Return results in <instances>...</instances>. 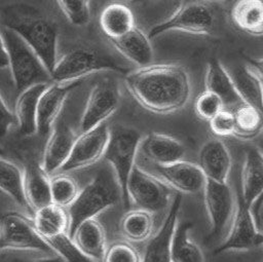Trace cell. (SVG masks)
I'll return each mask as SVG.
<instances>
[{"label":"cell","mask_w":263,"mask_h":262,"mask_svg":"<svg viewBox=\"0 0 263 262\" xmlns=\"http://www.w3.org/2000/svg\"><path fill=\"white\" fill-rule=\"evenodd\" d=\"M225 105L222 99L215 92L206 89L197 97L194 105L196 115L209 121L222 111Z\"/></svg>","instance_id":"8d00e7d4"},{"label":"cell","mask_w":263,"mask_h":262,"mask_svg":"<svg viewBox=\"0 0 263 262\" xmlns=\"http://www.w3.org/2000/svg\"><path fill=\"white\" fill-rule=\"evenodd\" d=\"M141 134L129 126L115 124L110 126V136L104 159L113 169L119 182L122 202L124 208L130 205L127 193V184L134 167L137 165L136 159L140 152L142 142Z\"/></svg>","instance_id":"5b68a950"},{"label":"cell","mask_w":263,"mask_h":262,"mask_svg":"<svg viewBox=\"0 0 263 262\" xmlns=\"http://www.w3.org/2000/svg\"><path fill=\"white\" fill-rule=\"evenodd\" d=\"M31 262H65L59 255L54 254V255H45L42 258L33 260Z\"/></svg>","instance_id":"b9f144b4"},{"label":"cell","mask_w":263,"mask_h":262,"mask_svg":"<svg viewBox=\"0 0 263 262\" xmlns=\"http://www.w3.org/2000/svg\"><path fill=\"white\" fill-rule=\"evenodd\" d=\"M0 187L21 208L31 211L26 196L25 172L4 157L0 160Z\"/></svg>","instance_id":"f546056e"},{"label":"cell","mask_w":263,"mask_h":262,"mask_svg":"<svg viewBox=\"0 0 263 262\" xmlns=\"http://www.w3.org/2000/svg\"><path fill=\"white\" fill-rule=\"evenodd\" d=\"M17 124V118L14 112L7 107L4 98H0V136L3 139L12 126Z\"/></svg>","instance_id":"ab89813d"},{"label":"cell","mask_w":263,"mask_h":262,"mask_svg":"<svg viewBox=\"0 0 263 262\" xmlns=\"http://www.w3.org/2000/svg\"><path fill=\"white\" fill-rule=\"evenodd\" d=\"M227 70L242 103L263 114V88L256 72L250 66H238Z\"/></svg>","instance_id":"484cf974"},{"label":"cell","mask_w":263,"mask_h":262,"mask_svg":"<svg viewBox=\"0 0 263 262\" xmlns=\"http://www.w3.org/2000/svg\"><path fill=\"white\" fill-rule=\"evenodd\" d=\"M77 136L69 124L63 120L55 122L43 151L41 165L46 173L51 175L61 171L70 157Z\"/></svg>","instance_id":"e0dca14e"},{"label":"cell","mask_w":263,"mask_h":262,"mask_svg":"<svg viewBox=\"0 0 263 262\" xmlns=\"http://www.w3.org/2000/svg\"><path fill=\"white\" fill-rule=\"evenodd\" d=\"M217 1H230V0H217Z\"/></svg>","instance_id":"7dc6e473"},{"label":"cell","mask_w":263,"mask_h":262,"mask_svg":"<svg viewBox=\"0 0 263 262\" xmlns=\"http://www.w3.org/2000/svg\"><path fill=\"white\" fill-rule=\"evenodd\" d=\"M263 207V194L261 195V197L256 201V203L252 207V212L254 214V216H258L259 215V212L260 210L262 209Z\"/></svg>","instance_id":"ee69618b"},{"label":"cell","mask_w":263,"mask_h":262,"mask_svg":"<svg viewBox=\"0 0 263 262\" xmlns=\"http://www.w3.org/2000/svg\"><path fill=\"white\" fill-rule=\"evenodd\" d=\"M120 199L122 200L121 188L113 169H100L67 209L70 236L82 222L96 218L100 213L117 204Z\"/></svg>","instance_id":"3957f363"},{"label":"cell","mask_w":263,"mask_h":262,"mask_svg":"<svg viewBox=\"0 0 263 262\" xmlns=\"http://www.w3.org/2000/svg\"><path fill=\"white\" fill-rule=\"evenodd\" d=\"M120 102L119 88L111 79H103L91 87L79 123L80 133L104 122L117 110Z\"/></svg>","instance_id":"30bf717a"},{"label":"cell","mask_w":263,"mask_h":262,"mask_svg":"<svg viewBox=\"0 0 263 262\" xmlns=\"http://www.w3.org/2000/svg\"><path fill=\"white\" fill-rule=\"evenodd\" d=\"M48 84L46 82L36 83L20 91L15 102L14 113L17 118L20 132L24 136H31L38 133L37 113L39 100Z\"/></svg>","instance_id":"44dd1931"},{"label":"cell","mask_w":263,"mask_h":262,"mask_svg":"<svg viewBox=\"0 0 263 262\" xmlns=\"http://www.w3.org/2000/svg\"><path fill=\"white\" fill-rule=\"evenodd\" d=\"M259 234L252 209L239 198L229 232L224 241L215 250V254L257 248L259 247Z\"/></svg>","instance_id":"5bb4252c"},{"label":"cell","mask_w":263,"mask_h":262,"mask_svg":"<svg viewBox=\"0 0 263 262\" xmlns=\"http://www.w3.org/2000/svg\"><path fill=\"white\" fill-rule=\"evenodd\" d=\"M258 241H259V246H263V232H261V231H260V234H259Z\"/></svg>","instance_id":"f6af8a7d"},{"label":"cell","mask_w":263,"mask_h":262,"mask_svg":"<svg viewBox=\"0 0 263 262\" xmlns=\"http://www.w3.org/2000/svg\"><path fill=\"white\" fill-rule=\"evenodd\" d=\"M119 1H121V0H119Z\"/></svg>","instance_id":"c3c4849f"},{"label":"cell","mask_w":263,"mask_h":262,"mask_svg":"<svg viewBox=\"0 0 263 262\" xmlns=\"http://www.w3.org/2000/svg\"><path fill=\"white\" fill-rule=\"evenodd\" d=\"M234 116V135L236 137L243 140H251L263 132V114L256 108L241 104L235 110Z\"/></svg>","instance_id":"d6a6232c"},{"label":"cell","mask_w":263,"mask_h":262,"mask_svg":"<svg viewBox=\"0 0 263 262\" xmlns=\"http://www.w3.org/2000/svg\"><path fill=\"white\" fill-rule=\"evenodd\" d=\"M231 20L239 30L263 36V0H236L231 8Z\"/></svg>","instance_id":"83f0119b"},{"label":"cell","mask_w":263,"mask_h":262,"mask_svg":"<svg viewBox=\"0 0 263 262\" xmlns=\"http://www.w3.org/2000/svg\"><path fill=\"white\" fill-rule=\"evenodd\" d=\"M0 248L2 251H32L54 255L48 241L37 231L33 219L18 212H6L1 218Z\"/></svg>","instance_id":"52a82bcc"},{"label":"cell","mask_w":263,"mask_h":262,"mask_svg":"<svg viewBox=\"0 0 263 262\" xmlns=\"http://www.w3.org/2000/svg\"><path fill=\"white\" fill-rule=\"evenodd\" d=\"M102 262H142V257L132 245L116 241L107 248Z\"/></svg>","instance_id":"74e56055"},{"label":"cell","mask_w":263,"mask_h":262,"mask_svg":"<svg viewBox=\"0 0 263 262\" xmlns=\"http://www.w3.org/2000/svg\"><path fill=\"white\" fill-rule=\"evenodd\" d=\"M152 164V169L148 172L160 179L171 189L189 194L203 191L206 178L199 164L185 160L164 165Z\"/></svg>","instance_id":"4fadbf2b"},{"label":"cell","mask_w":263,"mask_h":262,"mask_svg":"<svg viewBox=\"0 0 263 262\" xmlns=\"http://www.w3.org/2000/svg\"><path fill=\"white\" fill-rule=\"evenodd\" d=\"M241 200L251 209L263 194V154L257 148L246 151L240 175Z\"/></svg>","instance_id":"ffe728a7"},{"label":"cell","mask_w":263,"mask_h":262,"mask_svg":"<svg viewBox=\"0 0 263 262\" xmlns=\"http://www.w3.org/2000/svg\"><path fill=\"white\" fill-rule=\"evenodd\" d=\"M1 42L8 51L10 73L18 91L36 83H50V72L35 50L18 34L3 27Z\"/></svg>","instance_id":"277c9868"},{"label":"cell","mask_w":263,"mask_h":262,"mask_svg":"<svg viewBox=\"0 0 263 262\" xmlns=\"http://www.w3.org/2000/svg\"><path fill=\"white\" fill-rule=\"evenodd\" d=\"M50 190L52 203L65 209L74 202L80 192L77 182L63 173L51 178Z\"/></svg>","instance_id":"836d02e7"},{"label":"cell","mask_w":263,"mask_h":262,"mask_svg":"<svg viewBox=\"0 0 263 262\" xmlns=\"http://www.w3.org/2000/svg\"><path fill=\"white\" fill-rule=\"evenodd\" d=\"M100 25L110 40L122 37L136 27L132 10L120 2L111 3L103 9Z\"/></svg>","instance_id":"4316f807"},{"label":"cell","mask_w":263,"mask_h":262,"mask_svg":"<svg viewBox=\"0 0 263 262\" xmlns=\"http://www.w3.org/2000/svg\"><path fill=\"white\" fill-rule=\"evenodd\" d=\"M120 228L128 240L135 242L145 241L151 237L153 232V214L141 209L129 211L122 218Z\"/></svg>","instance_id":"1f68e13d"},{"label":"cell","mask_w":263,"mask_h":262,"mask_svg":"<svg viewBox=\"0 0 263 262\" xmlns=\"http://www.w3.org/2000/svg\"><path fill=\"white\" fill-rule=\"evenodd\" d=\"M69 22L75 26L85 25L90 17L89 0H57Z\"/></svg>","instance_id":"d590c367"},{"label":"cell","mask_w":263,"mask_h":262,"mask_svg":"<svg viewBox=\"0 0 263 262\" xmlns=\"http://www.w3.org/2000/svg\"><path fill=\"white\" fill-rule=\"evenodd\" d=\"M140 150L155 164H171L183 160L185 155L184 145L176 138L152 132L142 139Z\"/></svg>","instance_id":"ac0fdd59"},{"label":"cell","mask_w":263,"mask_h":262,"mask_svg":"<svg viewBox=\"0 0 263 262\" xmlns=\"http://www.w3.org/2000/svg\"><path fill=\"white\" fill-rule=\"evenodd\" d=\"M203 196L210 220V237L216 238L231 225L236 211L234 196L227 182L208 179Z\"/></svg>","instance_id":"8fae6325"},{"label":"cell","mask_w":263,"mask_h":262,"mask_svg":"<svg viewBox=\"0 0 263 262\" xmlns=\"http://www.w3.org/2000/svg\"><path fill=\"white\" fill-rule=\"evenodd\" d=\"M79 84L80 80L71 82L52 81L48 84L41 95L38 105L37 128L39 135L45 136L51 132L69 93Z\"/></svg>","instance_id":"9a60e30c"},{"label":"cell","mask_w":263,"mask_h":262,"mask_svg":"<svg viewBox=\"0 0 263 262\" xmlns=\"http://www.w3.org/2000/svg\"><path fill=\"white\" fill-rule=\"evenodd\" d=\"M192 223H178L172 240V262H204L198 245L191 238Z\"/></svg>","instance_id":"4dcf8cb0"},{"label":"cell","mask_w":263,"mask_h":262,"mask_svg":"<svg viewBox=\"0 0 263 262\" xmlns=\"http://www.w3.org/2000/svg\"><path fill=\"white\" fill-rule=\"evenodd\" d=\"M110 41L123 57L139 67L151 64L153 59V48L150 42V37L138 27H135L122 37L111 39Z\"/></svg>","instance_id":"7402d4cb"},{"label":"cell","mask_w":263,"mask_h":262,"mask_svg":"<svg viewBox=\"0 0 263 262\" xmlns=\"http://www.w3.org/2000/svg\"><path fill=\"white\" fill-rule=\"evenodd\" d=\"M250 67H251V66H250ZM251 68H252V67H251ZM252 69H253V68H252ZM253 70H254V69H253ZM254 71H255V70H254ZM255 72H256V71H255ZM256 74L258 75V77H259V79H260V82H261V84H262V88H263V76L260 75V74H258L257 72H256Z\"/></svg>","instance_id":"bcb514c9"},{"label":"cell","mask_w":263,"mask_h":262,"mask_svg":"<svg viewBox=\"0 0 263 262\" xmlns=\"http://www.w3.org/2000/svg\"><path fill=\"white\" fill-rule=\"evenodd\" d=\"M127 193L130 203L152 214L163 211L172 202L171 188L138 164L128 180Z\"/></svg>","instance_id":"ba28073f"},{"label":"cell","mask_w":263,"mask_h":262,"mask_svg":"<svg viewBox=\"0 0 263 262\" xmlns=\"http://www.w3.org/2000/svg\"><path fill=\"white\" fill-rule=\"evenodd\" d=\"M2 23L4 28L18 34L35 50L51 74L59 60L57 27L35 8L24 4L4 8Z\"/></svg>","instance_id":"7a4b0ae2"},{"label":"cell","mask_w":263,"mask_h":262,"mask_svg":"<svg viewBox=\"0 0 263 262\" xmlns=\"http://www.w3.org/2000/svg\"><path fill=\"white\" fill-rule=\"evenodd\" d=\"M199 166L208 180L227 182L231 156L225 143L219 139L208 140L199 151Z\"/></svg>","instance_id":"d6986e66"},{"label":"cell","mask_w":263,"mask_h":262,"mask_svg":"<svg viewBox=\"0 0 263 262\" xmlns=\"http://www.w3.org/2000/svg\"><path fill=\"white\" fill-rule=\"evenodd\" d=\"M125 86L146 110L170 114L182 109L191 95V82L184 67L157 64L139 67L124 77Z\"/></svg>","instance_id":"6da1fadb"},{"label":"cell","mask_w":263,"mask_h":262,"mask_svg":"<svg viewBox=\"0 0 263 262\" xmlns=\"http://www.w3.org/2000/svg\"><path fill=\"white\" fill-rule=\"evenodd\" d=\"M49 174L41 164L31 163L25 171L26 196L32 212L52 203Z\"/></svg>","instance_id":"d4e9b609"},{"label":"cell","mask_w":263,"mask_h":262,"mask_svg":"<svg viewBox=\"0 0 263 262\" xmlns=\"http://www.w3.org/2000/svg\"><path fill=\"white\" fill-rule=\"evenodd\" d=\"M0 67L1 69L9 68V55L5 45L1 42V55H0Z\"/></svg>","instance_id":"60d3db41"},{"label":"cell","mask_w":263,"mask_h":262,"mask_svg":"<svg viewBox=\"0 0 263 262\" xmlns=\"http://www.w3.org/2000/svg\"><path fill=\"white\" fill-rule=\"evenodd\" d=\"M205 89L218 95L225 106H239L242 103L227 68L220 61L211 60L205 69Z\"/></svg>","instance_id":"cb8c5ba5"},{"label":"cell","mask_w":263,"mask_h":262,"mask_svg":"<svg viewBox=\"0 0 263 262\" xmlns=\"http://www.w3.org/2000/svg\"><path fill=\"white\" fill-rule=\"evenodd\" d=\"M258 74L263 76V58L251 60V65H250Z\"/></svg>","instance_id":"7bdbcfd3"},{"label":"cell","mask_w":263,"mask_h":262,"mask_svg":"<svg viewBox=\"0 0 263 262\" xmlns=\"http://www.w3.org/2000/svg\"><path fill=\"white\" fill-rule=\"evenodd\" d=\"M102 71L125 73L126 69L97 49L77 47L59 58L50 75L53 82H71Z\"/></svg>","instance_id":"8992f818"},{"label":"cell","mask_w":263,"mask_h":262,"mask_svg":"<svg viewBox=\"0 0 263 262\" xmlns=\"http://www.w3.org/2000/svg\"><path fill=\"white\" fill-rule=\"evenodd\" d=\"M71 237L87 257L97 262L103 261L108 247L104 228L96 218L82 222Z\"/></svg>","instance_id":"603a6c76"},{"label":"cell","mask_w":263,"mask_h":262,"mask_svg":"<svg viewBox=\"0 0 263 262\" xmlns=\"http://www.w3.org/2000/svg\"><path fill=\"white\" fill-rule=\"evenodd\" d=\"M182 197L177 194L168 205L166 217L157 233L149 238L142 262H172V240L178 225Z\"/></svg>","instance_id":"2e32d148"},{"label":"cell","mask_w":263,"mask_h":262,"mask_svg":"<svg viewBox=\"0 0 263 262\" xmlns=\"http://www.w3.org/2000/svg\"><path fill=\"white\" fill-rule=\"evenodd\" d=\"M214 26V13L202 2L191 1L181 4L164 22L154 26L148 36H158L167 31H181L190 34H208Z\"/></svg>","instance_id":"9c48e42d"},{"label":"cell","mask_w":263,"mask_h":262,"mask_svg":"<svg viewBox=\"0 0 263 262\" xmlns=\"http://www.w3.org/2000/svg\"><path fill=\"white\" fill-rule=\"evenodd\" d=\"M212 132L219 137H227L234 135L235 132V116L234 113L223 109L210 120Z\"/></svg>","instance_id":"f35d334b"},{"label":"cell","mask_w":263,"mask_h":262,"mask_svg":"<svg viewBox=\"0 0 263 262\" xmlns=\"http://www.w3.org/2000/svg\"><path fill=\"white\" fill-rule=\"evenodd\" d=\"M54 253L65 262H97L87 257L75 244L68 232L47 240Z\"/></svg>","instance_id":"e575fe53"},{"label":"cell","mask_w":263,"mask_h":262,"mask_svg":"<svg viewBox=\"0 0 263 262\" xmlns=\"http://www.w3.org/2000/svg\"><path fill=\"white\" fill-rule=\"evenodd\" d=\"M110 136V127L106 122L80 134L77 137L70 157L62 166L65 174L89 166L104 157Z\"/></svg>","instance_id":"7c38bea8"},{"label":"cell","mask_w":263,"mask_h":262,"mask_svg":"<svg viewBox=\"0 0 263 262\" xmlns=\"http://www.w3.org/2000/svg\"><path fill=\"white\" fill-rule=\"evenodd\" d=\"M33 221L37 231L46 239L69 233V214L67 209L54 203L45 205L34 212Z\"/></svg>","instance_id":"f1b7e54d"}]
</instances>
